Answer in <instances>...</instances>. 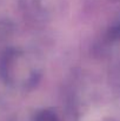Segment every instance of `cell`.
Returning <instances> with one entry per match:
<instances>
[{
  "label": "cell",
  "mask_w": 120,
  "mask_h": 121,
  "mask_svg": "<svg viewBox=\"0 0 120 121\" xmlns=\"http://www.w3.org/2000/svg\"><path fill=\"white\" fill-rule=\"evenodd\" d=\"M38 121H58V118L52 111L46 109V111L40 112L39 117H38Z\"/></svg>",
  "instance_id": "6da1fadb"
}]
</instances>
